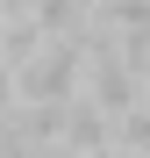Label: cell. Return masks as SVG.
Returning <instances> with one entry per match:
<instances>
[{
    "mask_svg": "<svg viewBox=\"0 0 150 158\" xmlns=\"http://www.w3.org/2000/svg\"><path fill=\"white\" fill-rule=\"evenodd\" d=\"M14 86H21V101H43V108L79 101V94H86V43H79V36H50L36 58L14 72Z\"/></svg>",
    "mask_w": 150,
    "mask_h": 158,
    "instance_id": "cell-1",
    "label": "cell"
},
{
    "mask_svg": "<svg viewBox=\"0 0 150 158\" xmlns=\"http://www.w3.org/2000/svg\"><path fill=\"white\" fill-rule=\"evenodd\" d=\"M86 94L121 122V115L150 94V72H136L129 58H121V43H107V50H93V58H86Z\"/></svg>",
    "mask_w": 150,
    "mask_h": 158,
    "instance_id": "cell-2",
    "label": "cell"
},
{
    "mask_svg": "<svg viewBox=\"0 0 150 158\" xmlns=\"http://www.w3.org/2000/svg\"><path fill=\"white\" fill-rule=\"evenodd\" d=\"M57 144H71V151H100V144H114V115L100 108L93 94L64 101V129H57Z\"/></svg>",
    "mask_w": 150,
    "mask_h": 158,
    "instance_id": "cell-3",
    "label": "cell"
},
{
    "mask_svg": "<svg viewBox=\"0 0 150 158\" xmlns=\"http://www.w3.org/2000/svg\"><path fill=\"white\" fill-rule=\"evenodd\" d=\"M43 43H50V29H43L36 15H0V58H7L14 72L29 65V58H36Z\"/></svg>",
    "mask_w": 150,
    "mask_h": 158,
    "instance_id": "cell-4",
    "label": "cell"
}]
</instances>
